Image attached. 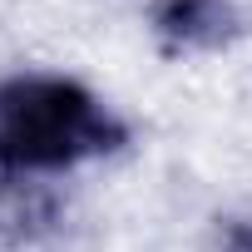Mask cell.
Returning <instances> with one entry per match:
<instances>
[{"label": "cell", "mask_w": 252, "mask_h": 252, "mask_svg": "<svg viewBox=\"0 0 252 252\" xmlns=\"http://www.w3.org/2000/svg\"><path fill=\"white\" fill-rule=\"evenodd\" d=\"M154 20L173 50H208V45H222L232 30L227 0H163Z\"/></svg>", "instance_id": "7a4b0ae2"}, {"label": "cell", "mask_w": 252, "mask_h": 252, "mask_svg": "<svg viewBox=\"0 0 252 252\" xmlns=\"http://www.w3.org/2000/svg\"><path fill=\"white\" fill-rule=\"evenodd\" d=\"M222 252H252V222H237L222 242Z\"/></svg>", "instance_id": "3957f363"}, {"label": "cell", "mask_w": 252, "mask_h": 252, "mask_svg": "<svg viewBox=\"0 0 252 252\" xmlns=\"http://www.w3.org/2000/svg\"><path fill=\"white\" fill-rule=\"evenodd\" d=\"M129 144L124 119L109 114L84 84L60 74L0 79V173L35 178L104 158Z\"/></svg>", "instance_id": "6da1fadb"}]
</instances>
